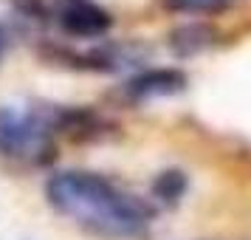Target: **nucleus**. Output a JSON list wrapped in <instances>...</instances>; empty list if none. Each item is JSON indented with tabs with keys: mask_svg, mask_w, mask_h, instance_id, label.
<instances>
[{
	"mask_svg": "<svg viewBox=\"0 0 251 240\" xmlns=\"http://www.w3.org/2000/svg\"><path fill=\"white\" fill-rule=\"evenodd\" d=\"M48 204L62 217L76 226L88 229L99 238L133 240L147 232L152 220L150 209L141 198L130 195L119 184L88 170L57 172L46 187Z\"/></svg>",
	"mask_w": 251,
	"mask_h": 240,
	"instance_id": "obj_1",
	"label": "nucleus"
},
{
	"mask_svg": "<svg viewBox=\"0 0 251 240\" xmlns=\"http://www.w3.org/2000/svg\"><path fill=\"white\" fill-rule=\"evenodd\" d=\"M0 156L25 167H40L54 159V138L46 122L28 110L0 107Z\"/></svg>",
	"mask_w": 251,
	"mask_h": 240,
	"instance_id": "obj_2",
	"label": "nucleus"
},
{
	"mask_svg": "<svg viewBox=\"0 0 251 240\" xmlns=\"http://www.w3.org/2000/svg\"><path fill=\"white\" fill-rule=\"evenodd\" d=\"M54 17H57V23L62 26L65 34L82 37V40L102 37L113 26V17L93 0H57Z\"/></svg>",
	"mask_w": 251,
	"mask_h": 240,
	"instance_id": "obj_3",
	"label": "nucleus"
},
{
	"mask_svg": "<svg viewBox=\"0 0 251 240\" xmlns=\"http://www.w3.org/2000/svg\"><path fill=\"white\" fill-rule=\"evenodd\" d=\"M186 88V74L178 68H150L136 74L133 80L125 85V93L136 102L144 99H164V96H175Z\"/></svg>",
	"mask_w": 251,
	"mask_h": 240,
	"instance_id": "obj_4",
	"label": "nucleus"
},
{
	"mask_svg": "<svg viewBox=\"0 0 251 240\" xmlns=\"http://www.w3.org/2000/svg\"><path fill=\"white\" fill-rule=\"evenodd\" d=\"M212 28L209 26H201V23H189V26H181L175 28L170 37V46L178 57H192L198 51H203L209 43H212Z\"/></svg>",
	"mask_w": 251,
	"mask_h": 240,
	"instance_id": "obj_5",
	"label": "nucleus"
},
{
	"mask_svg": "<svg viewBox=\"0 0 251 240\" xmlns=\"http://www.w3.org/2000/svg\"><path fill=\"white\" fill-rule=\"evenodd\" d=\"M186 187H189V181H186V172L183 170H164L158 178L152 181V195L158 198L161 204L175 206L183 198Z\"/></svg>",
	"mask_w": 251,
	"mask_h": 240,
	"instance_id": "obj_6",
	"label": "nucleus"
},
{
	"mask_svg": "<svg viewBox=\"0 0 251 240\" xmlns=\"http://www.w3.org/2000/svg\"><path fill=\"white\" fill-rule=\"evenodd\" d=\"M237 0H167V6L175 12H189V14H215L228 9Z\"/></svg>",
	"mask_w": 251,
	"mask_h": 240,
	"instance_id": "obj_7",
	"label": "nucleus"
},
{
	"mask_svg": "<svg viewBox=\"0 0 251 240\" xmlns=\"http://www.w3.org/2000/svg\"><path fill=\"white\" fill-rule=\"evenodd\" d=\"M3 51H6V34H3V28H0V57H3Z\"/></svg>",
	"mask_w": 251,
	"mask_h": 240,
	"instance_id": "obj_8",
	"label": "nucleus"
}]
</instances>
